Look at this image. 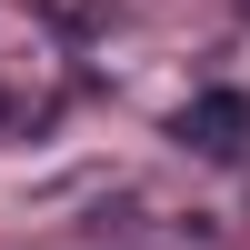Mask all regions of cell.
<instances>
[{"label":"cell","mask_w":250,"mask_h":250,"mask_svg":"<svg viewBox=\"0 0 250 250\" xmlns=\"http://www.w3.org/2000/svg\"><path fill=\"white\" fill-rule=\"evenodd\" d=\"M170 140L200 160H250V90H200L170 110Z\"/></svg>","instance_id":"1"}]
</instances>
